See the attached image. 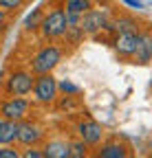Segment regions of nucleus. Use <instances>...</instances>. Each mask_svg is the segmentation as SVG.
<instances>
[{
  "label": "nucleus",
  "mask_w": 152,
  "mask_h": 158,
  "mask_svg": "<svg viewBox=\"0 0 152 158\" xmlns=\"http://www.w3.org/2000/svg\"><path fill=\"white\" fill-rule=\"evenodd\" d=\"M62 55H64V51H62L58 44H46V46H42L40 51L31 57L29 70H31L33 75L53 73L55 68H58V64L62 62Z\"/></svg>",
  "instance_id": "obj_1"
},
{
  "label": "nucleus",
  "mask_w": 152,
  "mask_h": 158,
  "mask_svg": "<svg viewBox=\"0 0 152 158\" xmlns=\"http://www.w3.org/2000/svg\"><path fill=\"white\" fill-rule=\"evenodd\" d=\"M33 81L35 75L27 68H15L7 75V79L2 81V90L9 97H27L33 90Z\"/></svg>",
  "instance_id": "obj_2"
},
{
  "label": "nucleus",
  "mask_w": 152,
  "mask_h": 158,
  "mask_svg": "<svg viewBox=\"0 0 152 158\" xmlns=\"http://www.w3.org/2000/svg\"><path fill=\"white\" fill-rule=\"evenodd\" d=\"M66 11L64 7H53L42 15L40 22V33L44 40H60L66 33Z\"/></svg>",
  "instance_id": "obj_3"
},
{
  "label": "nucleus",
  "mask_w": 152,
  "mask_h": 158,
  "mask_svg": "<svg viewBox=\"0 0 152 158\" xmlns=\"http://www.w3.org/2000/svg\"><path fill=\"white\" fill-rule=\"evenodd\" d=\"M33 101L40 103V106H53L58 101V94H60V88H58V81H55L53 73H44V75H35V81H33Z\"/></svg>",
  "instance_id": "obj_4"
},
{
  "label": "nucleus",
  "mask_w": 152,
  "mask_h": 158,
  "mask_svg": "<svg viewBox=\"0 0 152 158\" xmlns=\"http://www.w3.org/2000/svg\"><path fill=\"white\" fill-rule=\"evenodd\" d=\"M31 101L24 97H5L0 99V116L7 121H22L31 114Z\"/></svg>",
  "instance_id": "obj_5"
},
{
  "label": "nucleus",
  "mask_w": 152,
  "mask_h": 158,
  "mask_svg": "<svg viewBox=\"0 0 152 158\" xmlns=\"http://www.w3.org/2000/svg\"><path fill=\"white\" fill-rule=\"evenodd\" d=\"M110 20V9H95L90 7L86 13H82V31L84 35H97L102 31H106V24Z\"/></svg>",
  "instance_id": "obj_6"
},
{
  "label": "nucleus",
  "mask_w": 152,
  "mask_h": 158,
  "mask_svg": "<svg viewBox=\"0 0 152 158\" xmlns=\"http://www.w3.org/2000/svg\"><path fill=\"white\" fill-rule=\"evenodd\" d=\"M44 127L35 121H29V118H22L18 121V143L22 147H29V145H40L44 141Z\"/></svg>",
  "instance_id": "obj_7"
},
{
  "label": "nucleus",
  "mask_w": 152,
  "mask_h": 158,
  "mask_svg": "<svg viewBox=\"0 0 152 158\" xmlns=\"http://www.w3.org/2000/svg\"><path fill=\"white\" fill-rule=\"evenodd\" d=\"M141 42V31H128V33H115V40H112V46H115L117 55L121 57H135L137 48Z\"/></svg>",
  "instance_id": "obj_8"
},
{
  "label": "nucleus",
  "mask_w": 152,
  "mask_h": 158,
  "mask_svg": "<svg viewBox=\"0 0 152 158\" xmlns=\"http://www.w3.org/2000/svg\"><path fill=\"white\" fill-rule=\"evenodd\" d=\"M77 138H82L88 147H95L104 138V127L93 118H84V121L77 123Z\"/></svg>",
  "instance_id": "obj_9"
},
{
  "label": "nucleus",
  "mask_w": 152,
  "mask_h": 158,
  "mask_svg": "<svg viewBox=\"0 0 152 158\" xmlns=\"http://www.w3.org/2000/svg\"><path fill=\"white\" fill-rule=\"evenodd\" d=\"M128 149H130V147H128L124 141H119V138H108L106 143L99 145L97 158H126V156L130 154Z\"/></svg>",
  "instance_id": "obj_10"
},
{
  "label": "nucleus",
  "mask_w": 152,
  "mask_h": 158,
  "mask_svg": "<svg viewBox=\"0 0 152 158\" xmlns=\"http://www.w3.org/2000/svg\"><path fill=\"white\" fill-rule=\"evenodd\" d=\"M106 31H112V33H128V31H135L139 33V22L130 15H119V18H110L108 24H106Z\"/></svg>",
  "instance_id": "obj_11"
},
{
  "label": "nucleus",
  "mask_w": 152,
  "mask_h": 158,
  "mask_svg": "<svg viewBox=\"0 0 152 158\" xmlns=\"http://www.w3.org/2000/svg\"><path fill=\"white\" fill-rule=\"evenodd\" d=\"M44 158H68V143L60 141V138H53V141H46L44 147Z\"/></svg>",
  "instance_id": "obj_12"
},
{
  "label": "nucleus",
  "mask_w": 152,
  "mask_h": 158,
  "mask_svg": "<svg viewBox=\"0 0 152 158\" xmlns=\"http://www.w3.org/2000/svg\"><path fill=\"white\" fill-rule=\"evenodd\" d=\"M135 59H137V64H148L152 59V35L141 33V42H139V48L135 53Z\"/></svg>",
  "instance_id": "obj_13"
},
{
  "label": "nucleus",
  "mask_w": 152,
  "mask_h": 158,
  "mask_svg": "<svg viewBox=\"0 0 152 158\" xmlns=\"http://www.w3.org/2000/svg\"><path fill=\"white\" fill-rule=\"evenodd\" d=\"M18 143V121H7L0 127V145H13Z\"/></svg>",
  "instance_id": "obj_14"
},
{
  "label": "nucleus",
  "mask_w": 152,
  "mask_h": 158,
  "mask_svg": "<svg viewBox=\"0 0 152 158\" xmlns=\"http://www.w3.org/2000/svg\"><path fill=\"white\" fill-rule=\"evenodd\" d=\"M64 11L66 13H86L93 7V0H64Z\"/></svg>",
  "instance_id": "obj_15"
},
{
  "label": "nucleus",
  "mask_w": 152,
  "mask_h": 158,
  "mask_svg": "<svg viewBox=\"0 0 152 158\" xmlns=\"http://www.w3.org/2000/svg\"><path fill=\"white\" fill-rule=\"evenodd\" d=\"M86 156H88V145L82 138L68 143V158H86Z\"/></svg>",
  "instance_id": "obj_16"
},
{
  "label": "nucleus",
  "mask_w": 152,
  "mask_h": 158,
  "mask_svg": "<svg viewBox=\"0 0 152 158\" xmlns=\"http://www.w3.org/2000/svg\"><path fill=\"white\" fill-rule=\"evenodd\" d=\"M64 37L68 40V42L73 44V46H77L82 40L86 37L84 35V31H82V27H66V33H64Z\"/></svg>",
  "instance_id": "obj_17"
},
{
  "label": "nucleus",
  "mask_w": 152,
  "mask_h": 158,
  "mask_svg": "<svg viewBox=\"0 0 152 158\" xmlns=\"http://www.w3.org/2000/svg\"><path fill=\"white\" fill-rule=\"evenodd\" d=\"M42 15H44V11H42V9H35V13H33V15H29V18H27V22H24L27 31H35V29H40Z\"/></svg>",
  "instance_id": "obj_18"
},
{
  "label": "nucleus",
  "mask_w": 152,
  "mask_h": 158,
  "mask_svg": "<svg viewBox=\"0 0 152 158\" xmlns=\"http://www.w3.org/2000/svg\"><path fill=\"white\" fill-rule=\"evenodd\" d=\"M22 5H24V0H0V9H2V11H7V13L18 11Z\"/></svg>",
  "instance_id": "obj_19"
},
{
  "label": "nucleus",
  "mask_w": 152,
  "mask_h": 158,
  "mask_svg": "<svg viewBox=\"0 0 152 158\" xmlns=\"http://www.w3.org/2000/svg\"><path fill=\"white\" fill-rule=\"evenodd\" d=\"M0 158H20V152L13 145H0Z\"/></svg>",
  "instance_id": "obj_20"
},
{
  "label": "nucleus",
  "mask_w": 152,
  "mask_h": 158,
  "mask_svg": "<svg viewBox=\"0 0 152 158\" xmlns=\"http://www.w3.org/2000/svg\"><path fill=\"white\" fill-rule=\"evenodd\" d=\"M20 156H24V158H44V152L37 149V145H29L24 152H20Z\"/></svg>",
  "instance_id": "obj_21"
},
{
  "label": "nucleus",
  "mask_w": 152,
  "mask_h": 158,
  "mask_svg": "<svg viewBox=\"0 0 152 158\" xmlns=\"http://www.w3.org/2000/svg\"><path fill=\"white\" fill-rule=\"evenodd\" d=\"M58 88H60L64 94H77V92H80V88L75 86V84H71V81H62V84H58Z\"/></svg>",
  "instance_id": "obj_22"
},
{
  "label": "nucleus",
  "mask_w": 152,
  "mask_h": 158,
  "mask_svg": "<svg viewBox=\"0 0 152 158\" xmlns=\"http://www.w3.org/2000/svg\"><path fill=\"white\" fill-rule=\"evenodd\" d=\"M80 22H82L80 13H66V24L68 27H80Z\"/></svg>",
  "instance_id": "obj_23"
},
{
  "label": "nucleus",
  "mask_w": 152,
  "mask_h": 158,
  "mask_svg": "<svg viewBox=\"0 0 152 158\" xmlns=\"http://www.w3.org/2000/svg\"><path fill=\"white\" fill-rule=\"evenodd\" d=\"M126 2H128L130 7H135V9H139V7H141V0H126Z\"/></svg>",
  "instance_id": "obj_24"
},
{
  "label": "nucleus",
  "mask_w": 152,
  "mask_h": 158,
  "mask_svg": "<svg viewBox=\"0 0 152 158\" xmlns=\"http://www.w3.org/2000/svg\"><path fill=\"white\" fill-rule=\"evenodd\" d=\"M7 22V11H2V9H0V27H2Z\"/></svg>",
  "instance_id": "obj_25"
},
{
  "label": "nucleus",
  "mask_w": 152,
  "mask_h": 158,
  "mask_svg": "<svg viewBox=\"0 0 152 158\" xmlns=\"http://www.w3.org/2000/svg\"><path fill=\"white\" fill-rule=\"evenodd\" d=\"M2 123H5V118H2V116H0V127H2Z\"/></svg>",
  "instance_id": "obj_26"
},
{
  "label": "nucleus",
  "mask_w": 152,
  "mask_h": 158,
  "mask_svg": "<svg viewBox=\"0 0 152 158\" xmlns=\"http://www.w3.org/2000/svg\"><path fill=\"white\" fill-rule=\"evenodd\" d=\"M0 90H2V84H0Z\"/></svg>",
  "instance_id": "obj_27"
}]
</instances>
